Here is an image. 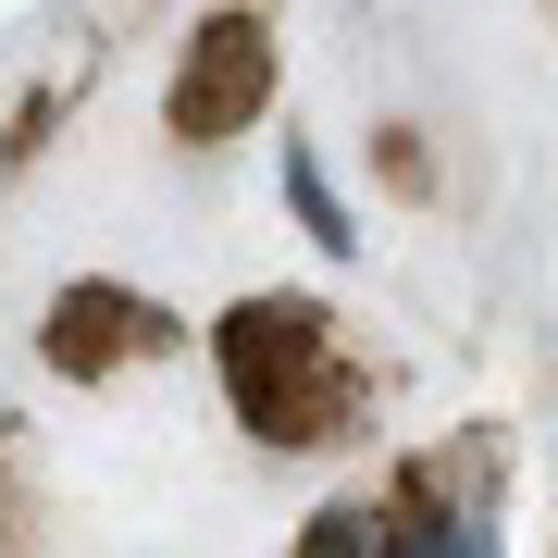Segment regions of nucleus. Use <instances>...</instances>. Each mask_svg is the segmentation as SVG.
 Returning a JSON list of instances; mask_svg holds the SVG:
<instances>
[{
	"instance_id": "obj_1",
	"label": "nucleus",
	"mask_w": 558,
	"mask_h": 558,
	"mask_svg": "<svg viewBox=\"0 0 558 558\" xmlns=\"http://www.w3.org/2000/svg\"><path fill=\"white\" fill-rule=\"evenodd\" d=\"M223 373H236V410L274 422V435H323L348 410V360L311 311H236L223 323Z\"/></svg>"
},
{
	"instance_id": "obj_2",
	"label": "nucleus",
	"mask_w": 558,
	"mask_h": 558,
	"mask_svg": "<svg viewBox=\"0 0 558 558\" xmlns=\"http://www.w3.org/2000/svg\"><path fill=\"white\" fill-rule=\"evenodd\" d=\"M260 100H274V25L260 13L199 25V62H186V87H174V137H236Z\"/></svg>"
}]
</instances>
